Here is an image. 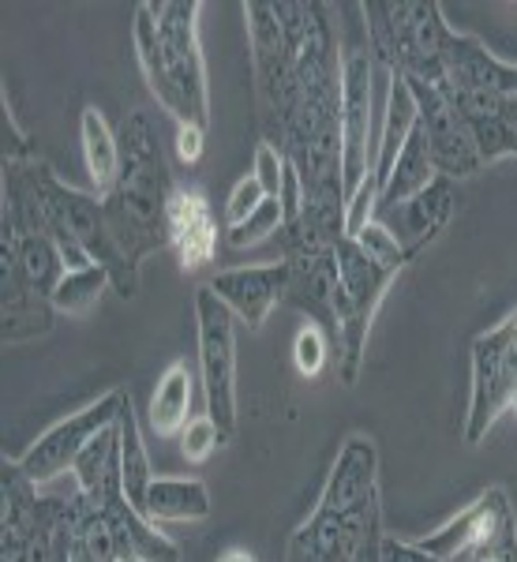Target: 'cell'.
I'll use <instances>...</instances> for the list:
<instances>
[{"label": "cell", "mask_w": 517, "mask_h": 562, "mask_svg": "<svg viewBox=\"0 0 517 562\" xmlns=\"http://www.w3.org/2000/svg\"><path fill=\"white\" fill-rule=\"evenodd\" d=\"M262 143L296 169L301 211L349 225L341 180V53L323 0L244 4Z\"/></svg>", "instance_id": "obj_1"}, {"label": "cell", "mask_w": 517, "mask_h": 562, "mask_svg": "<svg viewBox=\"0 0 517 562\" xmlns=\"http://www.w3.org/2000/svg\"><path fill=\"white\" fill-rule=\"evenodd\" d=\"M375 529H383L379 447L368 435H349L334 458L315 510L289 537L285 562H357Z\"/></svg>", "instance_id": "obj_2"}, {"label": "cell", "mask_w": 517, "mask_h": 562, "mask_svg": "<svg viewBox=\"0 0 517 562\" xmlns=\"http://www.w3.org/2000/svg\"><path fill=\"white\" fill-rule=\"evenodd\" d=\"M116 135H121V173L102 195V206L121 251L139 270L147 256L169 248V203L180 184L169 173V158L150 113L143 109L124 113Z\"/></svg>", "instance_id": "obj_3"}, {"label": "cell", "mask_w": 517, "mask_h": 562, "mask_svg": "<svg viewBox=\"0 0 517 562\" xmlns=\"http://www.w3.org/2000/svg\"><path fill=\"white\" fill-rule=\"evenodd\" d=\"M465 116L480 161L517 158V60H503L473 34L450 31L435 83Z\"/></svg>", "instance_id": "obj_4"}, {"label": "cell", "mask_w": 517, "mask_h": 562, "mask_svg": "<svg viewBox=\"0 0 517 562\" xmlns=\"http://www.w3.org/2000/svg\"><path fill=\"white\" fill-rule=\"evenodd\" d=\"M364 38L371 60L386 76H405L416 83H435L450 23L435 0H364Z\"/></svg>", "instance_id": "obj_5"}, {"label": "cell", "mask_w": 517, "mask_h": 562, "mask_svg": "<svg viewBox=\"0 0 517 562\" xmlns=\"http://www.w3.org/2000/svg\"><path fill=\"white\" fill-rule=\"evenodd\" d=\"M158 23L161 71L147 87L177 128H203L211 124V94H206V60L199 45V0H150Z\"/></svg>", "instance_id": "obj_6"}, {"label": "cell", "mask_w": 517, "mask_h": 562, "mask_svg": "<svg viewBox=\"0 0 517 562\" xmlns=\"http://www.w3.org/2000/svg\"><path fill=\"white\" fill-rule=\"evenodd\" d=\"M334 259H338V330H334V349H338L341 383L352 386L368 357L371 323H375L386 289L394 285L397 274L379 267L352 237H345L334 248Z\"/></svg>", "instance_id": "obj_7"}, {"label": "cell", "mask_w": 517, "mask_h": 562, "mask_svg": "<svg viewBox=\"0 0 517 562\" xmlns=\"http://www.w3.org/2000/svg\"><path fill=\"white\" fill-rule=\"evenodd\" d=\"M195 319L206 416L233 439L237 431V315L217 301L211 285H203L195 293Z\"/></svg>", "instance_id": "obj_8"}, {"label": "cell", "mask_w": 517, "mask_h": 562, "mask_svg": "<svg viewBox=\"0 0 517 562\" xmlns=\"http://www.w3.org/2000/svg\"><path fill=\"white\" fill-rule=\"evenodd\" d=\"M375 60H371L368 38L352 42L341 53V180L345 203H352L364 188L375 166Z\"/></svg>", "instance_id": "obj_9"}, {"label": "cell", "mask_w": 517, "mask_h": 562, "mask_svg": "<svg viewBox=\"0 0 517 562\" xmlns=\"http://www.w3.org/2000/svg\"><path fill=\"white\" fill-rule=\"evenodd\" d=\"M517 394V323L506 315L492 330L473 338V386H469L465 442H484L498 416L514 409Z\"/></svg>", "instance_id": "obj_10"}, {"label": "cell", "mask_w": 517, "mask_h": 562, "mask_svg": "<svg viewBox=\"0 0 517 562\" xmlns=\"http://www.w3.org/2000/svg\"><path fill=\"white\" fill-rule=\"evenodd\" d=\"M124 397H128V390H109V394H102L98 402H90L87 409L57 420L49 431L31 442L26 454L15 458V465H20L34 484H49V480H57L60 473L76 469L79 454H83L90 442L121 420Z\"/></svg>", "instance_id": "obj_11"}, {"label": "cell", "mask_w": 517, "mask_h": 562, "mask_svg": "<svg viewBox=\"0 0 517 562\" xmlns=\"http://www.w3.org/2000/svg\"><path fill=\"white\" fill-rule=\"evenodd\" d=\"M405 83H409L413 98H416V121H420L424 139H428L435 173L461 180V177H473L476 169H484L465 116H461L435 87L416 83V79H405Z\"/></svg>", "instance_id": "obj_12"}, {"label": "cell", "mask_w": 517, "mask_h": 562, "mask_svg": "<svg viewBox=\"0 0 517 562\" xmlns=\"http://www.w3.org/2000/svg\"><path fill=\"white\" fill-rule=\"evenodd\" d=\"M60 206H65V222L76 244L83 248V256L109 270V281H113L116 296L132 301V296L139 293V270L132 267L128 256L121 251V244H116L113 229H109L102 195H90L71 184H60Z\"/></svg>", "instance_id": "obj_13"}, {"label": "cell", "mask_w": 517, "mask_h": 562, "mask_svg": "<svg viewBox=\"0 0 517 562\" xmlns=\"http://www.w3.org/2000/svg\"><path fill=\"white\" fill-rule=\"evenodd\" d=\"M214 289V296L237 315L248 330H262L270 307L289 301V289H293V267L285 259L278 262H256V267H233L217 270L206 281Z\"/></svg>", "instance_id": "obj_14"}, {"label": "cell", "mask_w": 517, "mask_h": 562, "mask_svg": "<svg viewBox=\"0 0 517 562\" xmlns=\"http://www.w3.org/2000/svg\"><path fill=\"white\" fill-rule=\"evenodd\" d=\"M510 518H514V506H510V498H506V492L503 487H487L476 503H469L465 510L453 514L447 525H439L435 532L413 543L435 562H453L461 555H473L480 543L492 540Z\"/></svg>", "instance_id": "obj_15"}, {"label": "cell", "mask_w": 517, "mask_h": 562, "mask_svg": "<svg viewBox=\"0 0 517 562\" xmlns=\"http://www.w3.org/2000/svg\"><path fill=\"white\" fill-rule=\"evenodd\" d=\"M0 562H31V551L38 543L42 521H45V498L38 495V484L15 465V458H4L0 469Z\"/></svg>", "instance_id": "obj_16"}, {"label": "cell", "mask_w": 517, "mask_h": 562, "mask_svg": "<svg viewBox=\"0 0 517 562\" xmlns=\"http://www.w3.org/2000/svg\"><path fill=\"white\" fill-rule=\"evenodd\" d=\"M453 211H458V180L435 177L420 195H413L409 203L394 206V211L379 214L375 222H383L386 229L394 233L397 244H402L405 256L413 262L442 229H447Z\"/></svg>", "instance_id": "obj_17"}, {"label": "cell", "mask_w": 517, "mask_h": 562, "mask_svg": "<svg viewBox=\"0 0 517 562\" xmlns=\"http://www.w3.org/2000/svg\"><path fill=\"white\" fill-rule=\"evenodd\" d=\"M169 248L177 251L180 270H199L217 251V222L199 188H177L169 203Z\"/></svg>", "instance_id": "obj_18"}, {"label": "cell", "mask_w": 517, "mask_h": 562, "mask_svg": "<svg viewBox=\"0 0 517 562\" xmlns=\"http://www.w3.org/2000/svg\"><path fill=\"white\" fill-rule=\"evenodd\" d=\"M143 518L154 525L166 521H203L211 518V492L192 476H154L143 503Z\"/></svg>", "instance_id": "obj_19"}, {"label": "cell", "mask_w": 517, "mask_h": 562, "mask_svg": "<svg viewBox=\"0 0 517 562\" xmlns=\"http://www.w3.org/2000/svg\"><path fill=\"white\" fill-rule=\"evenodd\" d=\"M0 233L12 237L15 251H20V267H23L26 281H31V289L42 296V301H49L53 289L60 285V278L68 274V262H65V256H60V248L45 237V233L23 229V225L12 222L8 214H0Z\"/></svg>", "instance_id": "obj_20"}, {"label": "cell", "mask_w": 517, "mask_h": 562, "mask_svg": "<svg viewBox=\"0 0 517 562\" xmlns=\"http://www.w3.org/2000/svg\"><path fill=\"white\" fill-rule=\"evenodd\" d=\"M435 177H439V173H435V161H431L428 139H424V128H420V121H416V128H413V135H409V143H405V150L397 154L394 173H390L386 188H383V192H379V199H375V211H371V217H379V214L394 211V206L409 203V199H413V195H420Z\"/></svg>", "instance_id": "obj_21"}, {"label": "cell", "mask_w": 517, "mask_h": 562, "mask_svg": "<svg viewBox=\"0 0 517 562\" xmlns=\"http://www.w3.org/2000/svg\"><path fill=\"white\" fill-rule=\"evenodd\" d=\"M192 394H195V371L188 360H172L166 375L158 379V390L150 397V428L161 439H172L192 420Z\"/></svg>", "instance_id": "obj_22"}, {"label": "cell", "mask_w": 517, "mask_h": 562, "mask_svg": "<svg viewBox=\"0 0 517 562\" xmlns=\"http://www.w3.org/2000/svg\"><path fill=\"white\" fill-rule=\"evenodd\" d=\"M79 143H83L90 184H94L98 195H105L113 188L116 173H121V135L109 128L98 105H87L83 116H79Z\"/></svg>", "instance_id": "obj_23"}, {"label": "cell", "mask_w": 517, "mask_h": 562, "mask_svg": "<svg viewBox=\"0 0 517 562\" xmlns=\"http://www.w3.org/2000/svg\"><path fill=\"white\" fill-rule=\"evenodd\" d=\"M121 484H124V495L135 510L143 514V503H147V487H150V461H147V447H143V428L135 420V409H132V397H124L121 405Z\"/></svg>", "instance_id": "obj_24"}, {"label": "cell", "mask_w": 517, "mask_h": 562, "mask_svg": "<svg viewBox=\"0 0 517 562\" xmlns=\"http://www.w3.org/2000/svg\"><path fill=\"white\" fill-rule=\"evenodd\" d=\"M105 285H113L109 270L90 262L83 270H68V274L60 278V285L53 289L49 301L57 307V315H87L90 307L98 304V296L105 293Z\"/></svg>", "instance_id": "obj_25"}, {"label": "cell", "mask_w": 517, "mask_h": 562, "mask_svg": "<svg viewBox=\"0 0 517 562\" xmlns=\"http://www.w3.org/2000/svg\"><path fill=\"white\" fill-rule=\"evenodd\" d=\"M281 225H285V206H281V199L270 195L256 214L244 217V222L233 225V229H225V240H229V248H251V244L278 237Z\"/></svg>", "instance_id": "obj_26"}, {"label": "cell", "mask_w": 517, "mask_h": 562, "mask_svg": "<svg viewBox=\"0 0 517 562\" xmlns=\"http://www.w3.org/2000/svg\"><path fill=\"white\" fill-rule=\"evenodd\" d=\"M334 341H330V334L323 330V326H315V323H307L296 330V338H293V364L296 371H301L304 379H319L326 364H330V357H334Z\"/></svg>", "instance_id": "obj_27"}, {"label": "cell", "mask_w": 517, "mask_h": 562, "mask_svg": "<svg viewBox=\"0 0 517 562\" xmlns=\"http://www.w3.org/2000/svg\"><path fill=\"white\" fill-rule=\"evenodd\" d=\"M352 240H357L360 248H364L368 256L379 262V267L394 270V274H402V270L409 267V256H405V248L397 244V237L386 229L383 222H375V217H371L368 225H360V229L352 233Z\"/></svg>", "instance_id": "obj_28"}, {"label": "cell", "mask_w": 517, "mask_h": 562, "mask_svg": "<svg viewBox=\"0 0 517 562\" xmlns=\"http://www.w3.org/2000/svg\"><path fill=\"white\" fill-rule=\"evenodd\" d=\"M225 442H229V435L203 413V416H192L188 428L180 431V454H184L188 465H203V461L214 458V450L225 447Z\"/></svg>", "instance_id": "obj_29"}, {"label": "cell", "mask_w": 517, "mask_h": 562, "mask_svg": "<svg viewBox=\"0 0 517 562\" xmlns=\"http://www.w3.org/2000/svg\"><path fill=\"white\" fill-rule=\"evenodd\" d=\"M267 192H262V184L256 177H244V180H237V188L229 192V203H225V229H233V225H240L244 217H251L259 211L262 203H267Z\"/></svg>", "instance_id": "obj_30"}, {"label": "cell", "mask_w": 517, "mask_h": 562, "mask_svg": "<svg viewBox=\"0 0 517 562\" xmlns=\"http://www.w3.org/2000/svg\"><path fill=\"white\" fill-rule=\"evenodd\" d=\"M0 132H4V166H23V161H38L34 154V143L20 124H15V113L4 102V113H0Z\"/></svg>", "instance_id": "obj_31"}, {"label": "cell", "mask_w": 517, "mask_h": 562, "mask_svg": "<svg viewBox=\"0 0 517 562\" xmlns=\"http://www.w3.org/2000/svg\"><path fill=\"white\" fill-rule=\"evenodd\" d=\"M251 177L262 184V192L267 195H281V180H285V158L274 150V147H267V143H259L256 147V169H251Z\"/></svg>", "instance_id": "obj_32"}, {"label": "cell", "mask_w": 517, "mask_h": 562, "mask_svg": "<svg viewBox=\"0 0 517 562\" xmlns=\"http://www.w3.org/2000/svg\"><path fill=\"white\" fill-rule=\"evenodd\" d=\"M469 562H517V521L510 518L492 540L480 543Z\"/></svg>", "instance_id": "obj_33"}, {"label": "cell", "mask_w": 517, "mask_h": 562, "mask_svg": "<svg viewBox=\"0 0 517 562\" xmlns=\"http://www.w3.org/2000/svg\"><path fill=\"white\" fill-rule=\"evenodd\" d=\"M379 562H435L416 548L413 540H397V537H383V548H379Z\"/></svg>", "instance_id": "obj_34"}, {"label": "cell", "mask_w": 517, "mask_h": 562, "mask_svg": "<svg viewBox=\"0 0 517 562\" xmlns=\"http://www.w3.org/2000/svg\"><path fill=\"white\" fill-rule=\"evenodd\" d=\"M203 143H206V132L203 128H177V158L184 166H195L203 158Z\"/></svg>", "instance_id": "obj_35"}, {"label": "cell", "mask_w": 517, "mask_h": 562, "mask_svg": "<svg viewBox=\"0 0 517 562\" xmlns=\"http://www.w3.org/2000/svg\"><path fill=\"white\" fill-rule=\"evenodd\" d=\"M217 562H259V559L251 555V551H244V548H229V551H222V555H217Z\"/></svg>", "instance_id": "obj_36"}, {"label": "cell", "mask_w": 517, "mask_h": 562, "mask_svg": "<svg viewBox=\"0 0 517 562\" xmlns=\"http://www.w3.org/2000/svg\"><path fill=\"white\" fill-rule=\"evenodd\" d=\"M514 323H517V312H514ZM510 413H517V394H514V409Z\"/></svg>", "instance_id": "obj_37"}, {"label": "cell", "mask_w": 517, "mask_h": 562, "mask_svg": "<svg viewBox=\"0 0 517 562\" xmlns=\"http://www.w3.org/2000/svg\"><path fill=\"white\" fill-rule=\"evenodd\" d=\"M60 562H68V548H65V555H60Z\"/></svg>", "instance_id": "obj_38"}]
</instances>
